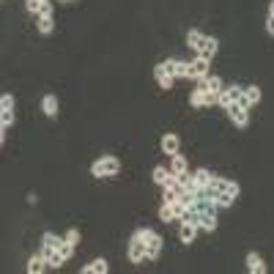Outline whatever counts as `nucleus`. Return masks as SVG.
I'll use <instances>...</instances> for the list:
<instances>
[{
  "instance_id": "f257e3e1",
  "label": "nucleus",
  "mask_w": 274,
  "mask_h": 274,
  "mask_svg": "<svg viewBox=\"0 0 274 274\" xmlns=\"http://www.w3.org/2000/svg\"><path fill=\"white\" fill-rule=\"evenodd\" d=\"M91 173L96 175V179H112V175L121 173V162L115 156H102V159H96V162L91 165Z\"/></svg>"
},
{
  "instance_id": "f03ea898",
  "label": "nucleus",
  "mask_w": 274,
  "mask_h": 274,
  "mask_svg": "<svg viewBox=\"0 0 274 274\" xmlns=\"http://www.w3.org/2000/svg\"><path fill=\"white\" fill-rule=\"evenodd\" d=\"M137 236H140L143 241H146V249H148V261H156L159 252H162V236H159L156 230L151 228H143V230H134Z\"/></svg>"
},
{
  "instance_id": "7ed1b4c3",
  "label": "nucleus",
  "mask_w": 274,
  "mask_h": 274,
  "mask_svg": "<svg viewBox=\"0 0 274 274\" xmlns=\"http://www.w3.org/2000/svg\"><path fill=\"white\" fill-rule=\"evenodd\" d=\"M217 99H220V93L206 91V88H195L189 96V104L192 107H211V104H217Z\"/></svg>"
},
{
  "instance_id": "20e7f679",
  "label": "nucleus",
  "mask_w": 274,
  "mask_h": 274,
  "mask_svg": "<svg viewBox=\"0 0 274 274\" xmlns=\"http://www.w3.org/2000/svg\"><path fill=\"white\" fill-rule=\"evenodd\" d=\"M129 261L132 263H143L148 261V249H146V241H143L140 236H132V241H129Z\"/></svg>"
},
{
  "instance_id": "39448f33",
  "label": "nucleus",
  "mask_w": 274,
  "mask_h": 274,
  "mask_svg": "<svg viewBox=\"0 0 274 274\" xmlns=\"http://www.w3.org/2000/svg\"><path fill=\"white\" fill-rule=\"evenodd\" d=\"M241 91H244V88H241V85H225L222 91H220V99H217V104L228 110L230 104H236V102L241 99Z\"/></svg>"
},
{
  "instance_id": "423d86ee",
  "label": "nucleus",
  "mask_w": 274,
  "mask_h": 274,
  "mask_svg": "<svg viewBox=\"0 0 274 274\" xmlns=\"http://www.w3.org/2000/svg\"><path fill=\"white\" fill-rule=\"evenodd\" d=\"M261 102V88L258 85H247L244 91H241V99L236 102L239 107H244V110H252V104Z\"/></svg>"
},
{
  "instance_id": "0eeeda50",
  "label": "nucleus",
  "mask_w": 274,
  "mask_h": 274,
  "mask_svg": "<svg viewBox=\"0 0 274 274\" xmlns=\"http://www.w3.org/2000/svg\"><path fill=\"white\" fill-rule=\"evenodd\" d=\"M208 63H211L208 58H200V55H198V58L189 63L187 77H189V80H200V77H206V74H208Z\"/></svg>"
},
{
  "instance_id": "6e6552de",
  "label": "nucleus",
  "mask_w": 274,
  "mask_h": 274,
  "mask_svg": "<svg viewBox=\"0 0 274 274\" xmlns=\"http://www.w3.org/2000/svg\"><path fill=\"white\" fill-rule=\"evenodd\" d=\"M187 44H189L192 50H195V52L200 55V52L206 50V44H208V36H206V33H200L198 28H192L189 33H187Z\"/></svg>"
},
{
  "instance_id": "1a4fd4ad",
  "label": "nucleus",
  "mask_w": 274,
  "mask_h": 274,
  "mask_svg": "<svg viewBox=\"0 0 274 274\" xmlns=\"http://www.w3.org/2000/svg\"><path fill=\"white\" fill-rule=\"evenodd\" d=\"M228 115H230V121H233L239 129H244V126L249 124V110L239 107V104H230V107H228Z\"/></svg>"
},
{
  "instance_id": "9d476101",
  "label": "nucleus",
  "mask_w": 274,
  "mask_h": 274,
  "mask_svg": "<svg viewBox=\"0 0 274 274\" xmlns=\"http://www.w3.org/2000/svg\"><path fill=\"white\" fill-rule=\"evenodd\" d=\"M165 69H167V74H173L175 80H179V77H187L189 63H184V61H179V58H170V61H165Z\"/></svg>"
},
{
  "instance_id": "9b49d317",
  "label": "nucleus",
  "mask_w": 274,
  "mask_h": 274,
  "mask_svg": "<svg viewBox=\"0 0 274 274\" xmlns=\"http://www.w3.org/2000/svg\"><path fill=\"white\" fill-rule=\"evenodd\" d=\"M208 184H211L217 192H230V195L239 198V184H236V181H228V179H220V175H214V179L208 181Z\"/></svg>"
},
{
  "instance_id": "f8f14e48",
  "label": "nucleus",
  "mask_w": 274,
  "mask_h": 274,
  "mask_svg": "<svg viewBox=\"0 0 274 274\" xmlns=\"http://www.w3.org/2000/svg\"><path fill=\"white\" fill-rule=\"evenodd\" d=\"M154 77H156V83H159V88H165V91H170L173 88V74H167V69H165V63H156L154 66Z\"/></svg>"
},
{
  "instance_id": "ddd939ff",
  "label": "nucleus",
  "mask_w": 274,
  "mask_h": 274,
  "mask_svg": "<svg viewBox=\"0 0 274 274\" xmlns=\"http://www.w3.org/2000/svg\"><path fill=\"white\" fill-rule=\"evenodd\" d=\"M198 228L200 230H217V211H198Z\"/></svg>"
},
{
  "instance_id": "4468645a",
  "label": "nucleus",
  "mask_w": 274,
  "mask_h": 274,
  "mask_svg": "<svg viewBox=\"0 0 274 274\" xmlns=\"http://www.w3.org/2000/svg\"><path fill=\"white\" fill-rule=\"evenodd\" d=\"M198 83H200V88H206V91H214V93H220L222 88H225V83H222V80L217 77V74H206V77H200Z\"/></svg>"
},
{
  "instance_id": "2eb2a0df",
  "label": "nucleus",
  "mask_w": 274,
  "mask_h": 274,
  "mask_svg": "<svg viewBox=\"0 0 274 274\" xmlns=\"http://www.w3.org/2000/svg\"><path fill=\"white\" fill-rule=\"evenodd\" d=\"M47 269H50V263H47V258H44L42 252L33 255V258L28 261V274H42V271H47Z\"/></svg>"
},
{
  "instance_id": "dca6fc26",
  "label": "nucleus",
  "mask_w": 274,
  "mask_h": 274,
  "mask_svg": "<svg viewBox=\"0 0 274 274\" xmlns=\"http://www.w3.org/2000/svg\"><path fill=\"white\" fill-rule=\"evenodd\" d=\"M198 225H192V222H181V230H179V239L184 241V244H192L195 241V236H198Z\"/></svg>"
},
{
  "instance_id": "f3484780",
  "label": "nucleus",
  "mask_w": 274,
  "mask_h": 274,
  "mask_svg": "<svg viewBox=\"0 0 274 274\" xmlns=\"http://www.w3.org/2000/svg\"><path fill=\"white\" fill-rule=\"evenodd\" d=\"M110 271V266L104 258H96V261H91L88 266H83V274H107Z\"/></svg>"
},
{
  "instance_id": "a211bd4d",
  "label": "nucleus",
  "mask_w": 274,
  "mask_h": 274,
  "mask_svg": "<svg viewBox=\"0 0 274 274\" xmlns=\"http://www.w3.org/2000/svg\"><path fill=\"white\" fill-rule=\"evenodd\" d=\"M179 146H181V140H179L175 134H165V137H162V151H165L167 156H175V154H179Z\"/></svg>"
},
{
  "instance_id": "6ab92c4d",
  "label": "nucleus",
  "mask_w": 274,
  "mask_h": 274,
  "mask_svg": "<svg viewBox=\"0 0 274 274\" xmlns=\"http://www.w3.org/2000/svg\"><path fill=\"white\" fill-rule=\"evenodd\" d=\"M247 269L252 271V274H266V263H263V258L258 255V252H249V255H247Z\"/></svg>"
},
{
  "instance_id": "aec40b11",
  "label": "nucleus",
  "mask_w": 274,
  "mask_h": 274,
  "mask_svg": "<svg viewBox=\"0 0 274 274\" xmlns=\"http://www.w3.org/2000/svg\"><path fill=\"white\" fill-rule=\"evenodd\" d=\"M42 110H44L47 118H55V115H58V99H55L52 93H47L42 99Z\"/></svg>"
},
{
  "instance_id": "412c9836",
  "label": "nucleus",
  "mask_w": 274,
  "mask_h": 274,
  "mask_svg": "<svg viewBox=\"0 0 274 274\" xmlns=\"http://www.w3.org/2000/svg\"><path fill=\"white\" fill-rule=\"evenodd\" d=\"M61 244H63V239L55 236V233H44V236H42V247L44 249H58Z\"/></svg>"
},
{
  "instance_id": "4be33fe9",
  "label": "nucleus",
  "mask_w": 274,
  "mask_h": 274,
  "mask_svg": "<svg viewBox=\"0 0 274 274\" xmlns=\"http://www.w3.org/2000/svg\"><path fill=\"white\" fill-rule=\"evenodd\" d=\"M170 175H173V170H165V167H154V173H151V179H154L159 187H165L167 181H170Z\"/></svg>"
},
{
  "instance_id": "5701e85b",
  "label": "nucleus",
  "mask_w": 274,
  "mask_h": 274,
  "mask_svg": "<svg viewBox=\"0 0 274 274\" xmlns=\"http://www.w3.org/2000/svg\"><path fill=\"white\" fill-rule=\"evenodd\" d=\"M233 200H236V195H230V192H217L214 203H217V208H230Z\"/></svg>"
},
{
  "instance_id": "b1692460",
  "label": "nucleus",
  "mask_w": 274,
  "mask_h": 274,
  "mask_svg": "<svg viewBox=\"0 0 274 274\" xmlns=\"http://www.w3.org/2000/svg\"><path fill=\"white\" fill-rule=\"evenodd\" d=\"M52 28H55V22H52V14H38V30L47 36V33H52Z\"/></svg>"
},
{
  "instance_id": "393cba45",
  "label": "nucleus",
  "mask_w": 274,
  "mask_h": 274,
  "mask_svg": "<svg viewBox=\"0 0 274 274\" xmlns=\"http://www.w3.org/2000/svg\"><path fill=\"white\" fill-rule=\"evenodd\" d=\"M217 50H220V42H217L214 36H208V44H206V50L200 52V58H208V61H211L214 55H217Z\"/></svg>"
},
{
  "instance_id": "a878e982",
  "label": "nucleus",
  "mask_w": 274,
  "mask_h": 274,
  "mask_svg": "<svg viewBox=\"0 0 274 274\" xmlns=\"http://www.w3.org/2000/svg\"><path fill=\"white\" fill-rule=\"evenodd\" d=\"M159 220L162 222H173V220H179L173 211V203H162V208H159Z\"/></svg>"
},
{
  "instance_id": "bb28decb",
  "label": "nucleus",
  "mask_w": 274,
  "mask_h": 274,
  "mask_svg": "<svg viewBox=\"0 0 274 274\" xmlns=\"http://www.w3.org/2000/svg\"><path fill=\"white\" fill-rule=\"evenodd\" d=\"M173 162H170V170L179 175V173H187V159H184L181 154H175V156H170Z\"/></svg>"
},
{
  "instance_id": "cd10ccee",
  "label": "nucleus",
  "mask_w": 274,
  "mask_h": 274,
  "mask_svg": "<svg viewBox=\"0 0 274 274\" xmlns=\"http://www.w3.org/2000/svg\"><path fill=\"white\" fill-rule=\"evenodd\" d=\"M211 179H214V175L208 173V170H195V173H192V181H195L198 187H206V184L211 181Z\"/></svg>"
},
{
  "instance_id": "c85d7f7f",
  "label": "nucleus",
  "mask_w": 274,
  "mask_h": 274,
  "mask_svg": "<svg viewBox=\"0 0 274 274\" xmlns=\"http://www.w3.org/2000/svg\"><path fill=\"white\" fill-rule=\"evenodd\" d=\"M14 126V110H0V129Z\"/></svg>"
},
{
  "instance_id": "c756f323",
  "label": "nucleus",
  "mask_w": 274,
  "mask_h": 274,
  "mask_svg": "<svg viewBox=\"0 0 274 274\" xmlns=\"http://www.w3.org/2000/svg\"><path fill=\"white\" fill-rule=\"evenodd\" d=\"M44 3H47V0H25V6H28L30 14H42L44 11Z\"/></svg>"
},
{
  "instance_id": "7c9ffc66",
  "label": "nucleus",
  "mask_w": 274,
  "mask_h": 274,
  "mask_svg": "<svg viewBox=\"0 0 274 274\" xmlns=\"http://www.w3.org/2000/svg\"><path fill=\"white\" fill-rule=\"evenodd\" d=\"M0 110H14V96H11V93H3V96H0Z\"/></svg>"
},
{
  "instance_id": "2f4dec72",
  "label": "nucleus",
  "mask_w": 274,
  "mask_h": 274,
  "mask_svg": "<svg viewBox=\"0 0 274 274\" xmlns=\"http://www.w3.org/2000/svg\"><path fill=\"white\" fill-rule=\"evenodd\" d=\"M63 241H69V244H74V247H77V244H80V230H77V228H71L66 236H63Z\"/></svg>"
},
{
  "instance_id": "473e14b6",
  "label": "nucleus",
  "mask_w": 274,
  "mask_h": 274,
  "mask_svg": "<svg viewBox=\"0 0 274 274\" xmlns=\"http://www.w3.org/2000/svg\"><path fill=\"white\" fill-rule=\"evenodd\" d=\"M58 252H61V255L69 261V258H71V252H74V244H69V241H63V244L58 247Z\"/></svg>"
},
{
  "instance_id": "72a5a7b5",
  "label": "nucleus",
  "mask_w": 274,
  "mask_h": 274,
  "mask_svg": "<svg viewBox=\"0 0 274 274\" xmlns=\"http://www.w3.org/2000/svg\"><path fill=\"white\" fill-rule=\"evenodd\" d=\"M266 30H269V33L274 36V17H269V19H266Z\"/></svg>"
},
{
  "instance_id": "f704fd0d",
  "label": "nucleus",
  "mask_w": 274,
  "mask_h": 274,
  "mask_svg": "<svg viewBox=\"0 0 274 274\" xmlns=\"http://www.w3.org/2000/svg\"><path fill=\"white\" fill-rule=\"evenodd\" d=\"M269 17H274V0L269 3Z\"/></svg>"
},
{
  "instance_id": "c9c22d12",
  "label": "nucleus",
  "mask_w": 274,
  "mask_h": 274,
  "mask_svg": "<svg viewBox=\"0 0 274 274\" xmlns=\"http://www.w3.org/2000/svg\"><path fill=\"white\" fill-rule=\"evenodd\" d=\"M61 3H66V6H69V3H77V0H61Z\"/></svg>"
}]
</instances>
